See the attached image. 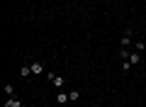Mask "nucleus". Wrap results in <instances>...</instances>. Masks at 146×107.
Segmentation results:
<instances>
[{"label": "nucleus", "instance_id": "f257e3e1", "mask_svg": "<svg viewBox=\"0 0 146 107\" xmlns=\"http://www.w3.org/2000/svg\"><path fill=\"white\" fill-rule=\"evenodd\" d=\"M49 80L54 83L56 88H63V83H66V78L63 76H56V73H49Z\"/></svg>", "mask_w": 146, "mask_h": 107}, {"label": "nucleus", "instance_id": "f03ea898", "mask_svg": "<svg viewBox=\"0 0 146 107\" xmlns=\"http://www.w3.org/2000/svg\"><path fill=\"white\" fill-rule=\"evenodd\" d=\"M20 76H22V78H29V76H32V66H27V63H25V66L20 68Z\"/></svg>", "mask_w": 146, "mask_h": 107}, {"label": "nucleus", "instance_id": "7ed1b4c3", "mask_svg": "<svg viewBox=\"0 0 146 107\" xmlns=\"http://www.w3.org/2000/svg\"><path fill=\"white\" fill-rule=\"evenodd\" d=\"M56 100L61 102V105H66V102L71 100V95H68V92H58V95H56Z\"/></svg>", "mask_w": 146, "mask_h": 107}, {"label": "nucleus", "instance_id": "20e7f679", "mask_svg": "<svg viewBox=\"0 0 146 107\" xmlns=\"http://www.w3.org/2000/svg\"><path fill=\"white\" fill-rule=\"evenodd\" d=\"M139 61H141V54H129V63L131 66H136Z\"/></svg>", "mask_w": 146, "mask_h": 107}, {"label": "nucleus", "instance_id": "39448f33", "mask_svg": "<svg viewBox=\"0 0 146 107\" xmlns=\"http://www.w3.org/2000/svg\"><path fill=\"white\" fill-rule=\"evenodd\" d=\"M42 71H44V66H42L39 61H34V63H32V73H42Z\"/></svg>", "mask_w": 146, "mask_h": 107}, {"label": "nucleus", "instance_id": "423d86ee", "mask_svg": "<svg viewBox=\"0 0 146 107\" xmlns=\"http://www.w3.org/2000/svg\"><path fill=\"white\" fill-rule=\"evenodd\" d=\"M5 107H20V100H17V97H10V100L5 102Z\"/></svg>", "mask_w": 146, "mask_h": 107}, {"label": "nucleus", "instance_id": "0eeeda50", "mask_svg": "<svg viewBox=\"0 0 146 107\" xmlns=\"http://www.w3.org/2000/svg\"><path fill=\"white\" fill-rule=\"evenodd\" d=\"M129 68H131V63H129V58H127V61H122V71L127 73V71H129Z\"/></svg>", "mask_w": 146, "mask_h": 107}, {"label": "nucleus", "instance_id": "6e6552de", "mask_svg": "<svg viewBox=\"0 0 146 107\" xmlns=\"http://www.w3.org/2000/svg\"><path fill=\"white\" fill-rule=\"evenodd\" d=\"M144 49H146V41L139 39V41H136V51H144Z\"/></svg>", "mask_w": 146, "mask_h": 107}, {"label": "nucleus", "instance_id": "1a4fd4ad", "mask_svg": "<svg viewBox=\"0 0 146 107\" xmlns=\"http://www.w3.org/2000/svg\"><path fill=\"white\" fill-rule=\"evenodd\" d=\"M68 95H71V100H78V97H80V92H78V90H71Z\"/></svg>", "mask_w": 146, "mask_h": 107}, {"label": "nucleus", "instance_id": "9d476101", "mask_svg": "<svg viewBox=\"0 0 146 107\" xmlns=\"http://www.w3.org/2000/svg\"><path fill=\"white\" fill-rule=\"evenodd\" d=\"M12 92H15V88H12L10 83H7V85H5V95H12Z\"/></svg>", "mask_w": 146, "mask_h": 107}]
</instances>
